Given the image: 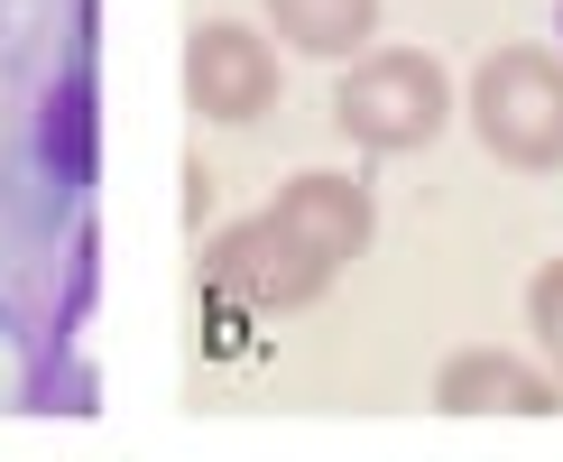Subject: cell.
<instances>
[{
  "label": "cell",
  "instance_id": "obj_1",
  "mask_svg": "<svg viewBox=\"0 0 563 462\" xmlns=\"http://www.w3.org/2000/svg\"><path fill=\"white\" fill-rule=\"evenodd\" d=\"M369 250V195L351 176H296L260 222H241L231 241H213V296L241 306H305Z\"/></svg>",
  "mask_w": 563,
  "mask_h": 462
},
{
  "label": "cell",
  "instance_id": "obj_2",
  "mask_svg": "<svg viewBox=\"0 0 563 462\" xmlns=\"http://www.w3.org/2000/svg\"><path fill=\"white\" fill-rule=\"evenodd\" d=\"M472 130L499 167L554 176L563 167V56L545 46H499L472 75Z\"/></svg>",
  "mask_w": 563,
  "mask_h": 462
},
{
  "label": "cell",
  "instance_id": "obj_3",
  "mask_svg": "<svg viewBox=\"0 0 563 462\" xmlns=\"http://www.w3.org/2000/svg\"><path fill=\"white\" fill-rule=\"evenodd\" d=\"M333 111L361 148H426L443 130V111H453V84H443V65L426 46H379V56L361 46V65L342 75Z\"/></svg>",
  "mask_w": 563,
  "mask_h": 462
},
{
  "label": "cell",
  "instance_id": "obj_4",
  "mask_svg": "<svg viewBox=\"0 0 563 462\" xmlns=\"http://www.w3.org/2000/svg\"><path fill=\"white\" fill-rule=\"evenodd\" d=\"M185 92H195L203 121H260V111L277 102V56L260 29H231V19H213V29H195V46H185Z\"/></svg>",
  "mask_w": 563,
  "mask_h": 462
},
{
  "label": "cell",
  "instance_id": "obj_5",
  "mask_svg": "<svg viewBox=\"0 0 563 462\" xmlns=\"http://www.w3.org/2000/svg\"><path fill=\"white\" fill-rule=\"evenodd\" d=\"M434 407L443 416H554L563 380H545L518 352H453L434 370Z\"/></svg>",
  "mask_w": 563,
  "mask_h": 462
},
{
  "label": "cell",
  "instance_id": "obj_6",
  "mask_svg": "<svg viewBox=\"0 0 563 462\" xmlns=\"http://www.w3.org/2000/svg\"><path fill=\"white\" fill-rule=\"evenodd\" d=\"M268 19L305 56H361L369 29H379V0H268Z\"/></svg>",
  "mask_w": 563,
  "mask_h": 462
},
{
  "label": "cell",
  "instance_id": "obj_7",
  "mask_svg": "<svg viewBox=\"0 0 563 462\" xmlns=\"http://www.w3.org/2000/svg\"><path fill=\"white\" fill-rule=\"evenodd\" d=\"M46 167L56 176H92V65H75V75L56 84V102H46Z\"/></svg>",
  "mask_w": 563,
  "mask_h": 462
},
{
  "label": "cell",
  "instance_id": "obj_8",
  "mask_svg": "<svg viewBox=\"0 0 563 462\" xmlns=\"http://www.w3.org/2000/svg\"><path fill=\"white\" fill-rule=\"evenodd\" d=\"M527 315H536V342H545V361H554V380H563V260H545V268H536Z\"/></svg>",
  "mask_w": 563,
  "mask_h": 462
}]
</instances>
